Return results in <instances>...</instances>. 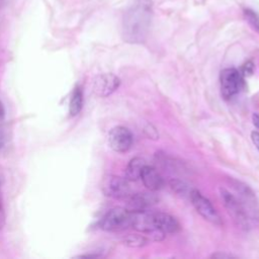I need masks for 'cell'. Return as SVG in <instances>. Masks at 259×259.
Returning a JSON list of instances; mask_svg holds the SVG:
<instances>
[{
  "instance_id": "1",
  "label": "cell",
  "mask_w": 259,
  "mask_h": 259,
  "mask_svg": "<svg viewBox=\"0 0 259 259\" xmlns=\"http://www.w3.org/2000/svg\"><path fill=\"white\" fill-rule=\"evenodd\" d=\"M152 19L149 2L141 0L134 4L124 14L122 20L123 38L128 42H142L147 37Z\"/></svg>"
},
{
  "instance_id": "2",
  "label": "cell",
  "mask_w": 259,
  "mask_h": 259,
  "mask_svg": "<svg viewBox=\"0 0 259 259\" xmlns=\"http://www.w3.org/2000/svg\"><path fill=\"white\" fill-rule=\"evenodd\" d=\"M231 186L234 189L235 196L244 207L250 221H259L258 201L252 189L245 183L238 180H232Z\"/></svg>"
},
{
  "instance_id": "3",
  "label": "cell",
  "mask_w": 259,
  "mask_h": 259,
  "mask_svg": "<svg viewBox=\"0 0 259 259\" xmlns=\"http://www.w3.org/2000/svg\"><path fill=\"white\" fill-rule=\"evenodd\" d=\"M100 229L106 232H119L131 227V211L123 207L108 210L100 221Z\"/></svg>"
},
{
  "instance_id": "4",
  "label": "cell",
  "mask_w": 259,
  "mask_h": 259,
  "mask_svg": "<svg viewBox=\"0 0 259 259\" xmlns=\"http://www.w3.org/2000/svg\"><path fill=\"white\" fill-rule=\"evenodd\" d=\"M220 194L229 214L241 228L247 229L251 221L235 194L226 188H220Z\"/></svg>"
},
{
  "instance_id": "5",
  "label": "cell",
  "mask_w": 259,
  "mask_h": 259,
  "mask_svg": "<svg viewBox=\"0 0 259 259\" xmlns=\"http://www.w3.org/2000/svg\"><path fill=\"white\" fill-rule=\"evenodd\" d=\"M189 199L196 209V211L207 222L214 224V225H221L222 220L220 214L218 213L214 206L211 204L208 198H206L199 190L192 188L189 194Z\"/></svg>"
},
{
  "instance_id": "6",
  "label": "cell",
  "mask_w": 259,
  "mask_h": 259,
  "mask_svg": "<svg viewBox=\"0 0 259 259\" xmlns=\"http://www.w3.org/2000/svg\"><path fill=\"white\" fill-rule=\"evenodd\" d=\"M101 190L105 196L115 199L126 198L131 194L128 180L116 175L105 176L101 183Z\"/></svg>"
},
{
  "instance_id": "7",
  "label": "cell",
  "mask_w": 259,
  "mask_h": 259,
  "mask_svg": "<svg viewBox=\"0 0 259 259\" xmlns=\"http://www.w3.org/2000/svg\"><path fill=\"white\" fill-rule=\"evenodd\" d=\"M221 90L222 95L226 99L237 94L243 84V76L235 68H227L221 72Z\"/></svg>"
},
{
  "instance_id": "8",
  "label": "cell",
  "mask_w": 259,
  "mask_h": 259,
  "mask_svg": "<svg viewBox=\"0 0 259 259\" xmlns=\"http://www.w3.org/2000/svg\"><path fill=\"white\" fill-rule=\"evenodd\" d=\"M133 134L125 126H114L108 133V145L117 153L127 152L133 145Z\"/></svg>"
},
{
  "instance_id": "9",
  "label": "cell",
  "mask_w": 259,
  "mask_h": 259,
  "mask_svg": "<svg viewBox=\"0 0 259 259\" xmlns=\"http://www.w3.org/2000/svg\"><path fill=\"white\" fill-rule=\"evenodd\" d=\"M120 84V80L117 76L106 73L95 77L93 81V91L100 97H106L114 92Z\"/></svg>"
},
{
  "instance_id": "10",
  "label": "cell",
  "mask_w": 259,
  "mask_h": 259,
  "mask_svg": "<svg viewBox=\"0 0 259 259\" xmlns=\"http://www.w3.org/2000/svg\"><path fill=\"white\" fill-rule=\"evenodd\" d=\"M127 209L130 211H138V210H148L154 204L158 202V197L149 192H138L134 194H130L126 197Z\"/></svg>"
},
{
  "instance_id": "11",
  "label": "cell",
  "mask_w": 259,
  "mask_h": 259,
  "mask_svg": "<svg viewBox=\"0 0 259 259\" xmlns=\"http://www.w3.org/2000/svg\"><path fill=\"white\" fill-rule=\"evenodd\" d=\"M155 227L157 230L166 234H173L180 230L178 221L171 214L166 212H154Z\"/></svg>"
},
{
  "instance_id": "12",
  "label": "cell",
  "mask_w": 259,
  "mask_h": 259,
  "mask_svg": "<svg viewBox=\"0 0 259 259\" xmlns=\"http://www.w3.org/2000/svg\"><path fill=\"white\" fill-rule=\"evenodd\" d=\"M140 178L142 179L144 185L151 191H156L162 188L164 180L159 172L152 166L146 165L141 173Z\"/></svg>"
},
{
  "instance_id": "13",
  "label": "cell",
  "mask_w": 259,
  "mask_h": 259,
  "mask_svg": "<svg viewBox=\"0 0 259 259\" xmlns=\"http://www.w3.org/2000/svg\"><path fill=\"white\" fill-rule=\"evenodd\" d=\"M146 161L140 157H135L133 158L126 168H125V172H124V178L128 181H136L140 178L141 173L143 168L146 166Z\"/></svg>"
},
{
  "instance_id": "14",
  "label": "cell",
  "mask_w": 259,
  "mask_h": 259,
  "mask_svg": "<svg viewBox=\"0 0 259 259\" xmlns=\"http://www.w3.org/2000/svg\"><path fill=\"white\" fill-rule=\"evenodd\" d=\"M83 107V91L80 86H76L73 90L70 104H69V112L72 116H75L80 113Z\"/></svg>"
},
{
  "instance_id": "15",
  "label": "cell",
  "mask_w": 259,
  "mask_h": 259,
  "mask_svg": "<svg viewBox=\"0 0 259 259\" xmlns=\"http://www.w3.org/2000/svg\"><path fill=\"white\" fill-rule=\"evenodd\" d=\"M243 14H244V18L248 22V24L254 30L259 32V14L250 8L244 9Z\"/></svg>"
},
{
  "instance_id": "16",
  "label": "cell",
  "mask_w": 259,
  "mask_h": 259,
  "mask_svg": "<svg viewBox=\"0 0 259 259\" xmlns=\"http://www.w3.org/2000/svg\"><path fill=\"white\" fill-rule=\"evenodd\" d=\"M170 186L177 194H180L183 196H188V197H189L190 191L192 189V188H189V185H187L183 181L176 180V179H172L170 181Z\"/></svg>"
},
{
  "instance_id": "17",
  "label": "cell",
  "mask_w": 259,
  "mask_h": 259,
  "mask_svg": "<svg viewBox=\"0 0 259 259\" xmlns=\"http://www.w3.org/2000/svg\"><path fill=\"white\" fill-rule=\"evenodd\" d=\"M148 243L147 237L143 235H130L124 239V244L128 247H143Z\"/></svg>"
},
{
  "instance_id": "18",
  "label": "cell",
  "mask_w": 259,
  "mask_h": 259,
  "mask_svg": "<svg viewBox=\"0 0 259 259\" xmlns=\"http://www.w3.org/2000/svg\"><path fill=\"white\" fill-rule=\"evenodd\" d=\"M5 221H6L5 209H4L2 194H1V191H0V231H2V229L4 228V226H5Z\"/></svg>"
},
{
  "instance_id": "19",
  "label": "cell",
  "mask_w": 259,
  "mask_h": 259,
  "mask_svg": "<svg viewBox=\"0 0 259 259\" xmlns=\"http://www.w3.org/2000/svg\"><path fill=\"white\" fill-rule=\"evenodd\" d=\"M253 71H254L253 63L251 61H248L247 63H245L243 65L242 70H241L240 73L242 74V76H249V75H251L253 73Z\"/></svg>"
},
{
  "instance_id": "20",
  "label": "cell",
  "mask_w": 259,
  "mask_h": 259,
  "mask_svg": "<svg viewBox=\"0 0 259 259\" xmlns=\"http://www.w3.org/2000/svg\"><path fill=\"white\" fill-rule=\"evenodd\" d=\"M251 140H252L253 144L255 145V147L259 151V132H256V131L252 132L251 133Z\"/></svg>"
},
{
  "instance_id": "21",
  "label": "cell",
  "mask_w": 259,
  "mask_h": 259,
  "mask_svg": "<svg viewBox=\"0 0 259 259\" xmlns=\"http://www.w3.org/2000/svg\"><path fill=\"white\" fill-rule=\"evenodd\" d=\"M211 257H214V258H231V257H233V255L225 254V253H215Z\"/></svg>"
},
{
  "instance_id": "22",
  "label": "cell",
  "mask_w": 259,
  "mask_h": 259,
  "mask_svg": "<svg viewBox=\"0 0 259 259\" xmlns=\"http://www.w3.org/2000/svg\"><path fill=\"white\" fill-rule=\"evenodd\" d=\"M252 120H253V123L254 125L259 128V114L258 113H253L252 115Z\"/></svg>"
},
{
  "instance_id": "23",
  "label": "cell",
  "mask_w": 259,
  "mask_h": 259,
  "mask_svg": "<svg viewBox=\"0 0 259 259\" xmlns=\"http://www.w3.org/2000/svg\"><path fill=\"white\" fill-rule=\"evenodd\" d=\"M4 116H5V108H4L3 103L0 101V123L4 119Z\"/></svg>"
},
{
  "instance_id": "24",
  "label": "cell",
  "mask_w": 259,
  "mask_h": 259,
  "mask_svg": "<svg viewBox=\"0 0 259 259\" xmlns=\"http://www.w3.org/2000/svg\"><path fill=\"white\" fill-rule=\"evenodd\" d=\"M4 145H5V136L2 132H0V151L2 150Z\"/></svg>"
}]
</instances>
